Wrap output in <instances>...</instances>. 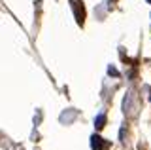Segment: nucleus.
<instances>
[{
    "instance_id": "1",
    "label": "nucleus",
    "mask_w": 151,
    "mask_h": 150,
    "mask_svg": "<svg viewBox=\"0 0 151 150\" xmlns=\"http://www.w3.org/2000/svg\"><path fill=\"white\" fill-rule=\"evenodd\" d=\"M149 2H151V0H149Z\"/></svg>"
}]
</instances>
